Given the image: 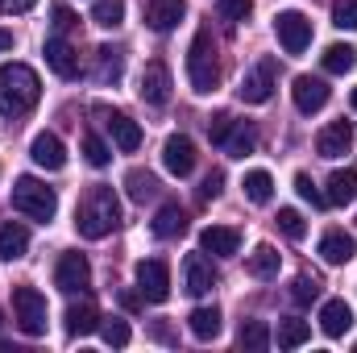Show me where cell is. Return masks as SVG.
Masks as SVG:
<instances>
[{
    "mask_svg": "<svg viewBox=\"0 0 357 353\" xmlns=\"http://www.w3.org/2000/svg\"><path fill=\"white\" fill-rule=\"evenodd\" d=\"M320 67L328 71V75H349L357 67V50L349 46V42H333L324 54H320Z\"/></svg>",
    "mask_w": 357,
    "mask_h": 353,
    "instance_id": "cb8c5ba5",
    "label": "cell"
},
{
    "mask_svg": "<svg viewBox=\"0 0 357 353\" xmlns=\"http://www.w3.org/2000/svg\"><path fill=\"white\" fill-rule=\"evenodd\" d=\"M96 54H100V75H96V80H100V84H108V80L116 84V80H121V67H125V59H121V50H112V46H104V50H96Z\"/></svg>",
    "mask_w": 357,
    "mask_h": 353,
    "instance_id": "d590c367",
    "label": "cell"
},
{
    "mask_svg": "<svg viewBox=\"0 0 357 353\" xmlns=\"http://www.w3.org/2000/svg\"><path fill=\"white\" fill-rule=\"evenodd\" d=\"M4 50H13V33H8V29H0V54H4Z\"/></svg>",
    "mask_w": 357,
    "mask_h": 353,
    "instance_id": "c3c4849f",
    "label": "cell"
},
{
    "mask_svg": "<svg viewBox=\"0 0 357 353\" xmlns=\"http://www.w3.org/2000/svg\"><path fill=\"white\" fill-rule=\"evenodd\" d=\"M237 345H241V350H266V345H270L266 320H245V324H241V333H237Z\"/></svg>",
    "mask_w": 357,
    "mask_h": 353,
    "instance_id": "836d02e7",
    "label": "cell"
},
{
    "mask_svg": "<svg viewBox=\"0 0 357 353\" xmlns=\"http://www.w3.org/2000/svg\"><path fill=\"white\" fill-rule=\"evenodd\" d=\"M199 250L216 254V258H233L241 250V233L229 225H208V229H199Z\"/></svg>",
    "mask_w": 357,
    "mask_h": 353,
    "instance_id": "2e32d148",
    "label": "cell"
},
{
    "mask_svg": "<svg viewBox=\"0 0 357 353\" xmlns=\"http://www.w3.org/2000/svg\"><path fill=\"white\" fill-rule=\"evenodd\" d=\"M91 21L100 29H116L125 21V0H91Z\"/></svg>",
    "mask_w": 357,
    "mask_h": 353,
    "instance_id": "4dcf8cb0",
    "label": "cell"
},
{
    "mask_svg": "<svg viewBox=\"0 0 357 353\" xmlns=\"http://www.w3.org/2000/svg\"><path fill=\"white\" fill-rule=\"evenodd\" d=\"M0 320H4V312H0Z\"/></svg>",
    "mask_w": 357,
    "mask_h": 353,
    "instance_id": "f907efd6",
    "label": "cell"
},
{
    "mask_svg": "<svg viewBox=\"0 0 357 353\" xmlns=\"http://www.w3.org/2000/svg\"><path fill=\"white\" fill-rule=\"evenodd\" d=\"M13 208L25 212L29 220H42V225H46V220L59 212V195H54V187H46L42 179L21 175L13 183Z\"/></svg>",
    "mask_w": 357,
    "mask_h": 353,
    "instance_id": "277c9868",
    "label": "cell"
},
{
    "mask_svg": "<svg viewBox=\"0 0 357 353\" xmlns=\"http://www.w3.org/2000/svg\"><path fill=\"white\" fill-rule=\"evenodd\" d=\"M187 80H191V88L199 91V96L216 91V84H220V63H216V46H212V33H208V29H199V33L191 38V50H187Z\"/></svg>",
    "mask_w": 357,
    "mask_h": 353,
    "instance_id": "3957f363",
    "label": "cell"
},
{
    "mask_svg": "<svg viewBox=\"0 0 357 353\" xmlns=\"http://www.w3.org/2000/svg\"><path fill=\"white\" fill-rule=\"evenodd\" d=\"M220 187H225V175H220V171H212V175L204 179V187H199V200H216V195H220Z\"/></svg>",
    "mask_w": 357,
    "mask_h": 353,
    "instance_id": "ee69618b",
    "label": "cell"
},
{
    "mask_svg": "<svg viewBox=\"0 0 357 353\" xmlns=\"http://www.w3.org/2000/svg\"><path fill=\"white\" fill-rule=\"evenodd\" d=\"M121 303H125L129 312H137V308H142V295H133V291H121Z\"/></svg>",
    "mask_w": 357,
    "mask_h": 353,
    "instance_id": "7dc6e473",
    "label": "cell"
},
{
    "mask_svg": "<svg viewBox=\"0 0 357 353\" xmlns=\"http://www.w3.org/2000/svg\"><path fill=\"white\" fill-rule=\"evenodd\" d=\"M63 320H67V333H71V337H88V333L100 329V312H96L91 303H71Z\"/></svg>",
    "mask_w": 357,
    "mask_h": 353,
    "instance_id": "d4e9b609",
    "label": "cell"
},
{
    "mask_svg": "<svg viewBox=\"0 0 357 353\" xmlns=\"http://www.w3.org/2000/svg\"><path fill=\"white\" fill-rule=\"evenodd\" d=\"M183 17H187V4L183 0H150L146 4V25L154 33H171Z\"/></svg>",
    "mask_w": 357,
    "mask_h": 353,
    "instance_id": "d6986e66",
    "label": "cell"
},
{
    "mask_svg": "<svg viewBox=\"0 0 357 353\" xmlns=\"http://www.w3.org/2000/svg\"><path fill=\"white\" fill-rule=\"evenodd\" d=\"M274 225H278V233H282L287 241H303V237H307V220H303L295 208H278Z\"/></svg>",
    "mask_w": 357,
    "mask_h": 353,
    "instance_id": "1f68e13d",
    "label": "cell"
},
{
    "mask_svg": "<svg viewBox=\"0 0 357 353\" xmlns=\"http://www.w3.org/2000/svg\"><path fill=\"white\" fill-rule=\"evenodd\" d=\"M354 350H357V345H354Z\"/></svg>",
    "mask_w": 357,
    "mask_h": 353,
    "instance_id": "816d5d0a",
    "label": "cell"
},
{
    "mask_svg": "<svg viewBox=\"0 0 357 353\" xmlns=\"http://www.w3.org/2000/svg\"><path fill=\"white\" fill-rule=\"evenodd\" d=\"M42 96V80L25 63H4L0 67V112L4 117H25Z\"/></svg>",
    "mask_w": 357,
    "mask_h": 353,
    "instance_id": "7a4b0ae2",
    "label": "cell"
},
{
    "mask_svg": "<svg viewBox=\"0 0 357 353\" xmlns=\"http://www.w3.org/2000/svg\"><path fill=\"white\" fill-rule=\"evenodd\" d=\"M100 337H104V345H116V350H121V345H129V337H133V333H129V324H125V320H116V316H112V320H100Z\"/></svg>",
    "mask_w": 357,
    "mask_h": 353,
    "instance_id": "74e56055",
    "label": "cell"
},
{
    "mask_svg": "<svg viewBox=\"0 0 357 353\" xmlns=\"http://www.w3.org/2000/svg\"><path fill=\"white\" fill-rule=\"evenodd\" d=\"M354 254H357V241L345 233V229H328V233L320 237V258H324L328 266H345Z\"/></svg>",
    "mask_w": 357,
    "mask_h": 353,
    "instance_id": "ffe728a7",
    "label": "cell"
},
{
    "mask_svg": "<svg viewBox=\"0 0 357 353\" xmlns=\"http://www.w3.org/2000/svg\"><path fill=\"white\" fill-rule=\"evenodd\" d=\"M349 146H354V121H333L316 137L320 158H341V154H349Z\"/></svg>",
    "mask_w": 357,
    "mask_h": 353,
    "instance_id": "9a60e30c",
    "label": "cell"
},
{
    "mask_svg": "<svg viewBox=\"0 0 357 353\" xmlns=\"http://www.w3.org/2000/svg\"><path fill=\"white\" fill-rule=\"evenodd\" d=\"M84 158H88L91 167H108L112 150L104 146V137H96V133H88V137H84Z\"/></svg>",
    "mask_w": 357,
    "mask_h": 353,
    "instance_id": "f35d334b",
    "label": "cell"
},
{
    "mask_svg": "<svg viewBox=\"0 0 357 353\" xmlns=\"http://www.w3.org/2000/svg\"><path fill=\"white\" fill-rule=\"evenodd\" d=\"M187 329H191L195 341H212V337H220V312L216 308H195L187 316Z\"/></svg>",
    "mask_w": 357,
    "mask_h": 353,
    "instance_id": "4316f807",
    "label": "cell"
},
{
    "mask_svg": "<svg viewBox=\"0 0 357 353\" xmlns=\"http://www.w3.org/2000/svg\"><path fill=\"white\" fill-rule=\"evenodd\" d=\"M274 33H278V46L287 54H303L312 46V21L303 13H295V8H287V13L274 17Z\"/></svg>",
    "mask_w": 357,
    "mask_h": 353,
    "instance_id": "8992f818",
    "label": "cell"
},
{
    "mask_svg": "<svg viewBox=\"0 0 357 353\" xmlns=\"http://www.w3.org/2000/svg\"><path fill=\"white\" fill-rule=\"evenodd\" d=\"M71 25H75V13H71L67 4H54V29H59V33H67Z\"/></svg>",
    "mask_w": 357,
    "mask_h": 353,
    "instance_id": "f6af8a7d",
    "label": "cell"
},
{
    "mask_svg": "<svg viewBox=\"0 0 357 353\" xmlns=\"http://www.w3.org/2000/svg\"><path fill=\"white\" fill-rule=\"evenodd\" d=\"M212 287H216V270L204 258V250L199 254H187L183 258V291L187 295H208Z\"/></svg>",
    "mask_w": 357,
    "mask_h": 353,
    "instance_id": "7c38bea8",
    "label": "cell"
},
{
    "mask_svg": "<svg viewBox=\"0 0 357 353\" xmlns=\"http://www.w3.org/2000/svg\"><path fill=\"white\" fill-rule=\"evenodd\" d=\"M233 125H237V121H233L229 112H216V117L208 121V137H212V146H225V137L233 133Z\"/></svg>",
    "mask_w": 357,
    "mask_h": 353,
    "instance_id": "b9f144b4",
    "label": "cell"
},
{
    "mask_svg": "<svg viewBox=\"0 0 357 353\" xmlns=\"http://www.w3.org/2000/svg\"><path fill=\"white\" fill-rule=\"evenodd\" d=\"M137 96L146 100V104H154V108H162L167 100H171V71H167V63H146V71H142V88Z\"/></svg>",
    "mask_w": 357,
    "mask_h": 353,
    "instance_id": "4fadbf2b",
    "label": "cell"
},
{
    "mask_svg": "<svg viewBox=\"0 0 357 353\" xmlns=\"http://www.w3.org/2000/svg\"><path fill=\"white\" fill-rule=\"evenodd\" d=\"M216 8H220L225 21H245L254 13V0H216Z\"/></svg>",
    "mask_w": 357,
    "mask_h": 353,
    "instance_id": "7bdbcfd3",
    "label": "cell"
},
{
    "mask_svg": "<svg viewBox=\"0 0 357 353\" xmlns=\"http://www.w3.org/2000/svg\"><path fill=\"white\" fill-rule=\"evenodd\" d=\"M154 237L158 241H171V237H183L187 233V212L178 208V204H167V208H158V216H154Z\"/></svg>",
    "mask_w": 357,
    "mask_h": 353,
    "instance_id": "603a6c76",
    "label": "cell"
},
{
    "mask_svg": "<svg viewBox=\"0 0 357 353\" xmlns=\"http://www.w3.org/2000/svg\"><path fill=\"white\" fill-rule=\"evenodd\" d=\"M254 146H258V133H254L250 125H241V121H237V125H233V133L225 137V146H220V150H225L229 158H245V154H254Z\"/></svg>",
    "mask_w": 357,
    "mask_h": 353,
    "instance_id": "f1b7e54d",
    "label": "cell"
},
{
    "mask_svg": "<svg viewBox=\"0 0 357 353\" xmlns=\"http://www.w3.org/2000/svg\"><path fill=\"white\" fill-rule=\"evenodd\" d=\"M241 187H245V195H250L254 204H270V195H274V179H270V171H262V167L250 171Z\"/></svg>",
    "mask_w": 357,
    "mask_h": 353,
    "instance_id": "d6a6232c",
    "label": "cell"
},
{
    "mask_svg": "<svg viewBox=\"0 0 357 353\" xmlns=\"http://www.w3.org/2000/svg\"><path fill=\"white\" fill-rule=\"evenodd\" d=\"M237 96L245 100V104H266L270 96H274V63H258L245 80H241V88H237Z\"/></svg>",
    "mask_w": 357,
    "mask_h": 353,
    "instance_id": "e0dca14e",
    "label": "cell"
},
{
    "mask_svg": "<svg viewBox=\"0 0 357 353\" xmlns=\"http://www.w3.org/2000/svg\"><path fill=\"white\" fill-rule=\"evenodd\" d=\"M33 4H38V0H0V8H4V13H29Z\"/></svg>",
    "mask_w": 357,
    "mask_h": 353,
    "instance_id": "bcb514c9",
    "label": "cell"
},
{
    "mask_svg": "<svg viewBox=\"0 0 357 353\" xmlns=\"http://www.w3.org/2000/svg\"><path fill=\"white\" fill-rule=\"evenodd\" d=\"M274 337H278V350H299V345L312 341V324L291 316V320H278V333Z\"/></svg>",
    "mask_w": 357,
    "mask_h": 353,
    "instance_id": "83f0119b",
    "label": "cell"
},
{
    "mask_svg": "<svg viewBox=\"0 0 357 353\" xmlns=\"http://www.w3.org/2000/svg\"><path fill=\"white\" fill-rule=\"evenodd\" d=\"M42 54H46V67H50L59 80H75V75H79V54H75V46H71V42L50 38Z\"/></svg>",
    "mask_w": 357,
    "mask_h": 353,
    "instance_id": "ac0fdd59",
    "label": "cell"
},
{
    "mask_svg": "<svg viewBox=\"0 0 357 353\" xmlns=\"http://www.w3.org/2000/svg\"><path fill=\"white\" fill-rule=\"evenodd\" d=\"M291 96H295V108L312 117V112H320V108L328 104L333 88H328L324 80H316V75H295V84H291Z\"/></svg>",
    "mask_w": 357,
    "mask_h": 353,
    "instance_id": "8fae6325",
    "label": "cell"
},
{
    "mask_svg": "<svg viewBox=\"0 0 357 353\" xmlns=\"http://www.w3.org/2000/svg\"><path fill=\"white\" fill-rule=\"evenodd\" d=\"M295 191H299V200H307L312 208H324V204H328V200H324V191L312 183V175H303V171L295 175Z\"/></svg>",
    "mask_w": 357,
    "mask_h": 353,
    "instance_id": "60d3db41",
    "label": "cell"
},
{
    "mask_svg": "<svg viewBox=\"0 0 357 353\" xmlns=\"http://www.w3.org/2000/svg\"><path fill=\"white\" fill-rule=\"evenodd\" d=\"M137 291H142V299H150V303H167V299H171V266L162 262V258L137 262Z\"/></svg>",
    "mask_w": 357,
    "mask_h": 353,
    "instance_id": "52a82bcc",
    "label": "cell"
},
{
    "mask_svg": "<svg viewBox=\"0 0 357 353\" xmlns=\"http://www.w3.org/2000/svg\"><path fill=\"white\" fill-rule=\"evenodd\" d=\"M333 25L337 29H357V0H333Z\"/></svg>",
    "mask_w": 357,
    "mask_h": 353,
    "instance_id": "ab89813d",
    "label": "cell"
},
{
    "mask_svg": "<svg viewBox=\"0 0 357 353\" xmlns=\"http://www.w3.org/2000/svg\"><path fill=\"white\" fill-rule=\"evenodd\" d=\"M291 299H295V303H316V299H320V278L299 274V278L291 283Z\"/></svg>",
    "mask_w": 357,
    "mask_h": 353,
    "instance_id": "8d00e7d4",
    "label": "cell"
},
{
    "mask_svg": "<svg viewBox=\"0 0 357 353\" xmlns=\"http://www.w3.org/2000/svg\"><path fill=\"white\" fill-rule=\"evenodd\" d=\"M25 254H29V229L17 225V220L0 225V258H4V262H17V258H25Z\"/></svg>",
    "mask_w": 357,
    "mask_h": 353,
    "instance_id": "7402d4cb",
    "label": "cell"
},
{
    "mask_svg": "<svg viewBox=\"0 0 357 353\" xmlns=\"http://www.w3.org/2000/svg\"><path fill=\"white\" fill-rule=\"evenodd\" d=\"M13 320L25 337L46 333V295L38 287H13Z\"/></svg>",
    "mask_w": 357,
    "mask_h": 353,
    "instance_id": "5b68a950",
    "label": "cell"
},
{
    "mask_svg": "<svg viewBox=\"0 0 357 353\" xmlns=\"http://www.w3.org/2000/svg\"><path fill=\"white\" fill-rule=\"evenodd\" d=\"M324 200L328 204H354L357 200V171H333L328 175V191H324Z\"/></svg>",
    "mask_w": 357,
    "mask_h": 353,
    "instance_id": "484cf974",
    "label": "cell"
},
{
    "mask_svg": "<svg viewBox=\"0 0 357 353\" xmlns=\"http://www.w3.org/2000/svg\"><path fill=\"white\" fill-rule=\"evenodd\" d=\"M29 158H33L42 171H63V167H67V146H63L59 133H38V137L29 142Z\"/></svg>",
    "mask_w": 357,
    "mask_h": 353,
    "instance_id": "5bb4252c",
    "label": "cell"
},
{
    "mask_svg": "<svg viewBox=\"0 0 357 353\" xmlns=\"http://www.w3.org/2000/svg\"><path fill=\"white\" fill-rule=\"evenodd\" d=\"M195 163H199V154H195V142H191L187 133H171V137L162 142V167H167L171 175L187 179L195 171Z\"/></svg>",
    "mask_w": 357,
    "mask_h": 353,
    "instance_id": "ba28073f",
    "label": "cell"
},
{
    "mask_svg": "<svg viewBox=\"0 0 357 353\" xmlns=\"http://www.w3.org/2000/svg\"><path fill=\"white\" fill-rule=\"evenodd\" d=\"M96 117H104V129H108V137L116 142V150L133 154V150L142 146V125H137L133 117H125V112H112V108H96Z\"/></svg>",
    "mask_w": 357,
    "mask_h": 353,
    "instance_id": "30bf717a",
    "label": "cell"
},
{
    "mask_svg": "<svg viewBox=\"0 0 357 353\" xmlns=\"http://www.w3.org/2000/svg\"><path fill=\"white\" fill-rule=\"evenodd\" d=\"M320 329H324V337H345L354 329V308L345 299H328L320 308Z\"/></svg>",
    "mask_w": 357,
    "mask_h": 353,
    "instance_id": "44dd1931",
    "label": "cell"
},
{
    "mask_svg": "<svg viewBox=\"0 0 357 353\" xmlns=\"http://www.w3.org/2000/svg\"><path fill=\"white\" fill-rule=\"evenodd\" d=\"M125 191H129L133 200H150V195L158 191V179L150 175V171H142V167H133V171L125 175Z\"/></svg>",
    "mask_w": 357,
    "mask_h": 353,
    "instance_id": "e575fe53",
    "label": "cell"
},
{
    "mask_svg": "<svg viewBox=\"0 0 357 353\" xmlns=\"http://www.w3.org/2000/svg\"><path fill=\"white\" fill-rule=\"evenodd\" d=\"M349 100H354V112H357V88H354V96H349Z\"/></svg>",
    "mask_w": 357,
    "mask_h": 353,
    "instance_id": "681fc988",
    "label": "cell"
},
{
    "mask_svg": "<svg viewBox=\"0 0 357 353\" xmlns=\"http://www.w3.org/2000/svg\"><path fill=\"white\" fill-rule=\"evenodd\" d=\"M54 287L75 295V291H88L91 287V262L84 254H63L59 266H54Z\"/></svg>",
    "mask_w": 357,
    "mask_h": 353,
    "instance_id": "9c48e42d",
    "label": "cell"
},
{
    "mask_svg": "<svg viewBox=\"0 0 357 353\" xmlns=\"http://www.w3.org/2000/svg\"><path fill=\"white\" fill-rule=\"evenodd\" d=\"M121 225V200H116V191L112 187H88V195L79 200V208H75V229H79V237H88V241H100V237H108L112 229Z\"/></svg>",
    "mask_w": 357,
    "mask_h": 353,
    "instance_id": "6da1fadb",
    "label": "cell"
},
{
    "mask_svg": "<svg viewBox=\"0 0 357 353\" xmlns=\"http://www.w3.org/2000/svg\"><path fill=\"white\" fill-rule=\"evenodd\" d=\"M278 266H282V258H278V250H274V246H258V250L250 254V262H245V270H250L254 278H274V274H278Z\"/></svg>",
    "mask_w": 357,
    "mask_h": 353,
    "instance_id": "f546056e",
    "label": "cell"
}]
</instances>
